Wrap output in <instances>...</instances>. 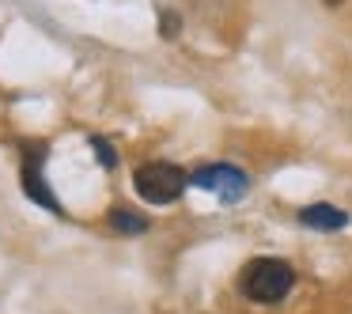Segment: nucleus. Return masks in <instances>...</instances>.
<instances>
[{
    "label": "nucleus",
    "mask_w": 352,
    "mask_h": 314,
    "mask_svg": "<svg viewBox=\"0 0 352 314\" xmlns=\"http://www.w3.org/2000/svg\"><path fill=\"white\" fill-rule=\"evenodd\" d=\"M299 223L303 227H314V231H341L349 223V212L337 205H307L299 212Z\"/></svg>",
    "instance_id": "39448f33"
},
{
    "label": "nucleus",
    "mask_w": 352,
    "mask_h": 314,
    "mask_svg": "<svg viewBox=\"0 0 352 314\" xmlns=\"http://www.w3.org/2000/svg\"><path fill=\"white\" fill-rule=\"evenodd\" d=\"M87 144L95 148V155H99V163H102L107 170L118 163V155H114V148H110V140H102V137H87Z\"/></svg>",
    "instance_id": "0eeeda50"
},
{
    "label": "nucleus",
    "mask_w": 352,
    "mask_h": 314,
    "mask_svg": "<svg viewBox=\"0 0 352 314\" xmlns=\"http://www.w3.org/2000/svg\"><path fill=\"white\" fill-rule=\"evenodd\" d=\"M190 182L197 186V190H212V193H220L223 201H239V197L246 193V186H250V178H246L239 167H231V163H212V167L193 170Z\"/></svg>",
    "instance_id": "7ed1b4c3"
},
{
    "label": "nucleus",
    "mask_w": 352,
    "mask_h": 314,
    "mask_svg": "<svg viewBox=\"0 0 352 314\" xmlns=\"http://www.w3.org/2000/svg\"><path fill=\"white\" fill-rule=\"evenodd\" d=\"M160 27H163V38H175V34H178V27H182V19H178L175 12H163Z\"/></svg>",
    "instance_id": "6e6552de"
},
{
    "label": "nucleus",
    "mask_w": 352,
    "mask_h": 314,
    "mask_svg": "<svg viewBox=\"0 0 352 314\" xmlns=\"http://www.w3.org/2000/svg\"><path fill=\"white\" fill-rule=\"evenodd\" d=\"M42 163H46V144H27V163H23V193L34 205L50 208L54 216H65V208L57 205V197L50 193L46 178H42Z\"/></svg>",
    "instance_id": "20e7f679"
},
{
    "label": "nucleus",
    "mask_w": 352,
    "mask_h": 314,
    "mask_svg": "<svg viewBox=\"0 0 352 314\" xmlns=\"http://www.w3.org/2000/svg\"><path fill=\"white\" fill-rule=\"evenodd\" d=\"M239 284H243V295L254 299V303H280L292 291V284H296V273L280 258H254L243 269V280Z\"/></svg>",
    "instance_id": "f257e3e1"
},
{
    "label": "nucleus",
    "mask_w": 352,
    "mask_h": 314,
    "mask_svg": "<svg viewBox=\"0 0 352 314\" xmlns=\"http://www.w3.org/2000/svg\"><path fill=\"white\" fill-rule=\"evenodd\" d=\"M133 186H137V193L148 205H170L190 186V175L182 167H175V163H144L133 175Z\"/></svg>",
    "instance_id": "f03ea898"
},
{
    "label": "nucleus",
    "mask_w": 352,
    "mask_h": 314,
    "mask_svg": "<svg viewBox=\"0 0 352 314\" xmlns=\"http://www.w3.org/2000/svg\"><path fill=\"white\" fill-rule=\"evenodd\" d=\"M110 227L122 231V235H144V231H148V216H140V212H133V208L118 205V208H110Z\"/></svg>",
    "instance_id": "423d86ee"
}]
</instances>
